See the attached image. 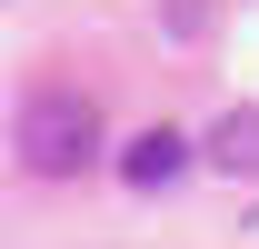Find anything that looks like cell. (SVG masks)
<instances>
[{
  "instance_id": "obj_1",
  "label": "cell",
  "mask_w": 259,
  "mask_h": 249,
  "mask_svg": "<svg viewBox=\"0 0 259 249\" xmlns=\"http://www.w3.org/2000/svg\"><path fill=\"white\" fill-rule=\"evenodd\" d=\"M90 150H100V110H90L80 90H40V100H20V159H30L40 180L90 170Z\"/></svg>"
},
{
  "instance_id": "obj_2",
  "label": "cell",
  "mask_w": 259,
  "mask_h": 249,
  "mask_svg": "<svg viewBox=\"0 0 259 249\" xmlns=\"http://www.w3.org/2000/svg\"><path fill=\"white\" fill-rule=\"evenodd\" d=\"M180 170H190V140H180V130H140V140L120 150V180H140V189L180 180Z\"/></svg>"
},
{
  "instance_id": "obj_3",
  "label": "cell",
  "mask_w": 259,
  "mask_h": 249,
  "mask_svg": "<svg viewBox=\"0 0 259 249\" xmlns=\"http://www.w3.org/2000/svg\"><path fill=\"white\" fill-rule=\"evenodd\" d=\"M199 150L220 159V170H239V180H249V170H259V110H229V120H209V140H199Z\"/></svg>"
}]
</instances>
